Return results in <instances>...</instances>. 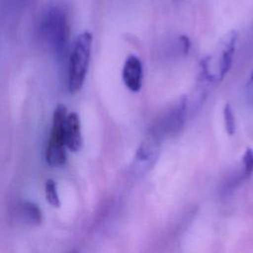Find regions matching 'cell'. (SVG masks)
<instances>
[{
  "label": "cell",
  "mask_w": 253,
  "mask_h": 253,
  "mask_svg": "<svg viewBox=\"0 0 253 253\" xmlns=\"http://www.w3.org/2000/svg\"><path fill=\"white\" fill-rule=\"evenodd\" d=\"M223 120H224V127L228 135H232L236 129V123L233 110L230 104H225L223 108Z\"/></svg>",
  "instance_id": "obj_9"
},
{
  "label": "cell",
  "mask_w": 253,
  "mask_h": 253,
  "mask_svg": "<svg viewBox=\"0 0 253 253\" xmlns=\"http://www.w3.org/2000/svg\"><path fill=\"white\" fill-rule=\"evenodd\" d=\"M242 165H243V172L242 178L246 179L250 177L253 173V149L246 148L243 157H242Z\"/></svg>",
  "instance_id": "obj_11"
},
{
  "label": "cell",
  "mask_w": 253,
  "mask_h": 253,
  "mask_svg": "<svg viewBox=\"0 0 253 253\" xmlns=\"http://www.w3.org/2000/svg\"><path fill=\"white\" fill-rule=\"evenodd\" d=\"M39 36L44 44L58 57H65L69 42V25L65 11L49 6L41 16Z\"/></svg>",
  "instance_id": "obj_1"
},
{
  "label": "cell",
  "mask_w": 253,
  "mask_h": 253,
  "mask_svg": "<svg viewBox=\"0 0 253 253\" xmlns=\"http://www.w3.org/2000/svg\"><path fill=\"white\" fill-rule=\"evenodd\" d=\"M67 115L63 105H58L53 112L50 135L45 149V160L52 167L62 166L66 162L65 124Z\"/></svg>",
  "instance_id": "obj_4"
},
{
  "label": "cell",
  "mask_w": 253,
  "mask_h": 253,
  "mask_svg": "<svg viewBox=\"0 0 253 253\" xmlns=\"http://www.w3.org/2000/svg\"><path fill=\"white\" fill-rule=\"evenodd\" d=\"M122 77L125 85L131 92H138L142 84V64L139 58L135 55H129L126 57Z\"/></svg>",
  "instance_id": "obj_6"
},
{
  "label": "cell",
  "mask_w": 253,
  "mask_h": 253,
  "mask_svg": "<svg viewBox=\"0 0 253 253\" xmlns=\"http://www.w3.org/2000/svg\"><path fill=\"white\" fill-rule=\"evenodd\" d=\"M44 189H45V198H46V201L48 202V204L52 207H59L60 201H59L55 182L51 179L46 180Z\"/></svg>",
  "instance_id": "obj_10"
},
{
  "label": "cell",
  "mask_w": 253,
  "mask_h": 253,
  "mask_svg": "<svg viewBox=\"0 0 253 253\" xmlns=\"http://www.w3.org/2000/svg\"><path fill=\"white\" fill-rule=\"evenodd\" d=\"M92 35L84 32L79 35L71 48L68 65V90L71 93L78 92L84 83L88 64L91 56Z\"/></svg>",
  "instance_id": "obj_3"
},
{
  "label": "cell",
  "mask_w": 253,
  "mask_h": 253,
  "mask_svg": "<svg viewBox=\"0 0 253 253\" xmlns=\"http://www.w3.org/2000/svg\"><path fill=\"white\" fill-rule=\"evenodd\" d=\"M21 213L23 214L24 218L30 223L39 224L42 221L41 210L37 207V205H35L31 202H26L22 205Z\"/></svg>",
  "instance_id": "obj_8"
},
{
  "label": "cell",
  "mask_w": 253,
  "mask_h": 253,
  "mask_svg": "<svg viewBox=\"0 0 253 253\" xmlns=\"http://www.w3.org/2000/svg\"><path fill=\"white\" fill-rule=\"evenodd\" d=\"M245 98L249 105L253 106V71L245 86Z\"/></svg>",
  "instance_id": "obj_12"
},
{
  "label": "cell",
  "mask_w": 253,
  "mask_h": 253,
  "mask_svg": "<svg viewBox=\"0 0 253 253\" xmlns=\"http://www.w3.org/2000/svg\"><path fill=\"white\" fill-rule=\"evenodd\" d=\"M65 141L66 147L71 151H77L82 145L80 120L76 113L67 115L65 124Z\"/></svg>",
  "instance_id": "obj_7"
},
{
  "label": "cell",
  "mask_w": 253,
  "mask_h": 253,
  "mask_svg": "<svg viewBox=\"0 0 253 253\" xmlns=\"http://www.w3.org/2000/svg\"><path fill=\"white\" fill-rule=\"evenodd\" d=\"M187 109L188 101L186 97H183L157 120L151 127L149 135L157 141H160L180 131L186 120Z\"/></svg>",
  "instance_id": "obj_5"
},
{
  "label": "cell",
  "mask_w": 253,
  "mask_h": 253,
  "mask_svg": "<svg viewBox=\"0 0 253 253\" xmlns=\"http://www.w3.org/2000/svg\"><path fill=\"white\" fill-rule=\"evenodd\" d=\"M237 41V32L229 31L223 36L213 55L204 58L201 62L200 79L207 82H219L231 68Z\"/></svg>",
  "instance_id": "obj_2"
}]
</instances>
